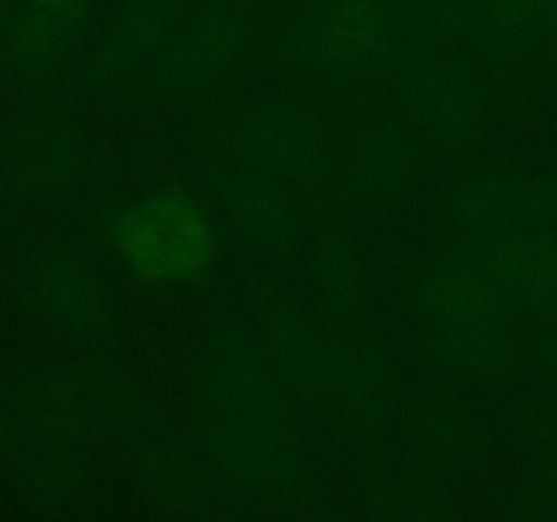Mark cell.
I'll return each instance as SVG.
<instances>
[{"instance_id": "obj_1", "label": "cell", "mask_w": 557, "mask_h": 522, "mask_svg": "<svg viewBox=\"0 0 557 522\" xmlns=\"http://www.w3.org/2000/svg\"><path fill=\"white\" fill-rule=\"evenodd\" d=\"M117 248L145 277H188L212 259V232L205 212L177 194H158L120 217Z\"/></svg>"}, {"instance_id": "obj_2", "label": "cell", "mask_w": 557, "mask_h": 522, "mask_svg": "<svg viewBox=\"0 0 557 522\" xmlns=\"http://www.w3.org/2000/svg\"><path fill=\"white\" fill-rule=\"evenodd\" d=\"M30 3L41 5V9H52V5H60V3H65V0H30Z\"/></svg>"}, {"instance_id": "obj_3", "label": "cell", "mask_w": 557, "mask_h": 522, "mask_svg": "<svg viewBox=\"0 0 557 522\" xmlns=\"http://www.w3.org/2000/svg\"><path fill=\"white\" fill-rule=\"evenodd\" d=\"M0 20H3V0H0Z\"/></svg>"}]
</instances>
